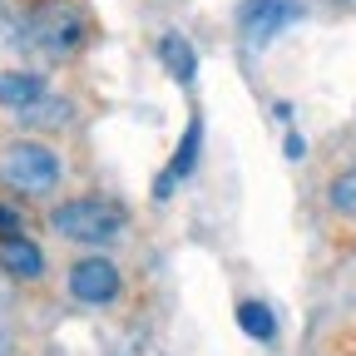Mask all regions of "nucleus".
<instances>
[{"label": "nucleus", "instance_id": "7ed1b4c3", "mask_svg": "<svg viewBox=\"0 0 356 356\" xmlns=\"http://www.w3.org/2000/svg\"><path fill=\"white\" fill-rule=\"evenodd\" d=\"M0 184L25 193V198H40V193H50L60 184V159L44 149V144H10L6 154H0Z\"/></svg>", "mask_w": 356, "mask_h": 356}, {"label": "nucleus", "instance_id": "6e6552de", "mask_svg": "<svg viewBox=\"0 0 356 356\" xmlns=\"http://www.w3.org/2000/svg\"><path fill=\"white\" fill-rule=\"evenodd\" d=\"M198 139H203V119L193 114V124H188V134H184V149L173 154V163H168V168H163V178H159V198H168V193H173V184L193 168V159H198Z\"/></svg>", "mask_w": 356, "mask_h": 356}, {"label": "nucleus", "instance_id": "1a4fd4ad", "mask_svg": "<svg viewBox=\"0 0 356 356\" xmlns=\"http://www.w3.org/2000/svg\"><path fill=\"white\" fill-rule=\"evenodd\" d=\"M159 55L168 60V74L173 79H193V70H198V55H193V44L184 40V35H163V44H159Z\"/></svg>", "mask_w": 356, "mask_h": 356}, {"label": "nucleus", "instance_id": "9b49d317", "mask_svg": "<svg viewBox=\"0 0 356 356\" xmlns=\"http://www.w3.org/2000/svg\"><path fill=\"white\" fill-rule=\"evenodd\" d=\"M327 198H332V208H337V213L356 218V168H341V173L332 178V188H327Z\"/></svg>", "mask_w": 356, "mask_h": 356}, {"label": "nucleus", "instance_id": "0eeeda50", "mask_svg": "<svg viewBox=\"0 0 356 356\" xmlns=\"http://www.w3.org/2000/svg\"><path fill=\"white\" fill-rule=\"evenodd\" d=\"M40 99H44V79L40 74H30V70H0V109L25 114Z\"/></svg>", "mask_w": 356, "mask_h": 356}, {"label": "nucleus", "instance_id": "39448f33", "mask_svg": "<svg viewBox=\"0 0 356 356\" xmlns=\"http://www.w3.org/2000/svg\"><path fill=\"white\" fill-rule=\"evenodd\" d=\"M297 20H302V0H248L243 6V40L257 50V44H273Z\"/></svg>", "mask_w": 356, "mask_h": 356}, {"label": "nucleus", "instance_id": "ddd939ff", "mask_svg": "<svg viewBox=\"0 0 356 356\" xmlns=\"http://www.w3.org/2000/svg\"><path fill=\"white\" fill-rule=\"evenodd\" d=\"M307 154V139H302V134H287V159H302Z\"/></svg>", "mask_w": 356, "mask_h": 356}, {"label": "nucleus", "instance_id": "f8f14e48", "mask_svg": "<svg viewBox=\"0 0 356 356\" xmlns=\"http://www.w3.org/2000/svg\"><path fill=\"white\" fill-rule=\"evenodd\" d=\"M20 233V213L15 208H0V238H15Z\"/></svg>", "mask_w": 356, "mask_h": 356}, {"label": "nucleus", "instance_id": "9d476101", "mask_svg": "<svg viewBox=\"0 0 356 356\" xmlns=\"http://www.w3.org/2000/svg\"><path fill=\"white\" fill-rule=\"evenodd\" d=\"M238 327L257 341H273L277 337V322H273V312H267L262 302H238Z\"/></svg>", "mask_w": 356, "mask_h": 356}, {"label": "nucleus", "instance_id": "f257e3e1", "mask_svg": "<svg viewBox=\"0 0 356 356\" xmlns=\"http://www.w3.org/2000/svg\"><path fill=\"white\" fill-rule=\"evenodd\" d=\"M20 44L50 55V60H65L74 50H84L89 40V15L74 6V0H35V6L20 15V30H15Z\"/></svg>", "mask_w": 356, "mask_h": 356}, {"label": "nucleus", "instance_id": "20e7f679", "mask_svg": "<svg viewBox=\"0 0 356 356\" xmlns=\"http://www.w3.org/2000/svg\"><path fill=\"white\" fill-rule=\"evenodd\" d=\"M124 292V277L109 257H79L70 267V297L84 302V307H109L114 297Z\"/></svg>", "mask_w": 356, "mask_h": 356}, {"label": "nucleus", "instance_id": "f03ea898", "mask_svg": "<svg viewBox=\"0 0 356 356\" xmlns=\"http://www.w3.org/2000/svg\"><path fill=\"white\" fill-rule=\"evenodd\" d=\"M50 228L70 243H109L124 233V208L104 198H70L50 213Z\"/></svg>", "mask_w": 356, "mask_h": 356}, {"label": "nucleus", "instance_id": "423d86ee", "mask_svg": "<svg viewBox=\"0 0 356 356\" xmlns=\"http://www.w3.org/2000/svg\"><path fill=\"white\" fill-rule=\"evenodd\" d=\"M0 267H6L10 277H20V282H40V277H44V252H40V243H30L25 233L0 238Z\"/></svg>", "mask_w": 356, "mask_h": 356}]
</instances>
